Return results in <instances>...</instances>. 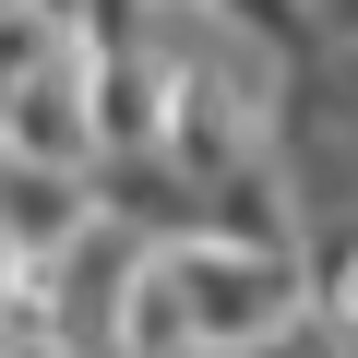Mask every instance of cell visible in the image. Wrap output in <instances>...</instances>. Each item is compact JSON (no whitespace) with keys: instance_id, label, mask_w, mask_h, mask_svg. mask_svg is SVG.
I'll return each instance as SVG.
<instances>
[{"instance_id":"cell-1","label":"cell","mask_w":358,"mask_h":358,"mask_svg":"<svg viewBox=\"0 0 358 358\" xmlns=\"http://www.w3.org/2000/svg\"><path fill=\"white\" fill-rule=\"evenodd\" d=\"M227 358H346V346H334L322 322H299V310H287V322H263V334H251V346H227Z\"/></svg>"}]
</instances>
